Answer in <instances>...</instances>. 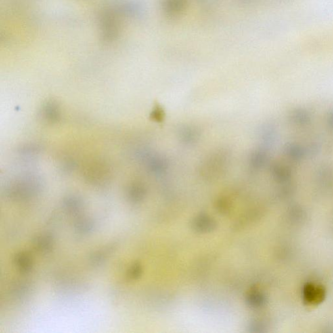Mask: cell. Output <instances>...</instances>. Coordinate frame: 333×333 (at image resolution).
<instances>
[{
	"label": "cell",
	"mask_w": 333,
	"mask_h": 333,
	"mask_svg": "<svg viewBox=\"0 0 333 333\" xmlns=\"http://www.w3.org/2000/svg\"><path fill=\"white\" fill-rule=\"evenodd\" d=\"M248 303L253 307H258L264 302V298L258 293L250 294L248 298Z\"/></svg>",
	"instance_id": "cell-6"
},
{
	"label": "cell",
	"mask_w": 333,
	"mask_h": 333,
	"mask_svg": "<svg viewBox=\"0 0 333 333\" xmlns=\"http://www.w3.org/2000/svg\"><path fill=\"white\" fill-rule=\"evenodd\" d=\"M152 118L156 122H162L165 118V113L162 108L160 106L154 108L152 112Z\"/></svg>",
	"instance_id": "cell-7"
},
{
	"label": "cell",
	"mask_w": 333,
	"mask_h": 333,
	"mask_svg": "<svg viewBox=\"0 0 333 333\" xmlns=\"http://www.w3.org/2000/svg\"><path fill=\"white\" fill-rule=\"evenodd\" d=\"M150 167L155 172H163L166 167V161L163 158H154L151 159Z\"/></svg>",
	"instance_id": "cell-5"
},
{
	"label": "cell",
	"mask_w": 333,
	"mask_h": 333,
	"mask_svg": "<svg viewBox=\"0 0 333 333\" xmlns=\"http://www.w3.org/2000/svg\"><path fill=\"white\" fill-rule=\"evenodd\" d=\"M215 222L208 216H199L195 219V229L200 232L210 231L215 228Z\"/></svg>",
	"instance_id": "cell-2"
},
{
	"label": "cell",
	"mask_w": 333,
	"mask_h": 333,
	"mask_svg": "<svg viewBox=\"0 0 333 333\" xmlns=\"http://www.w3.org/2000/svg\"><path fill=\"white\" fill-rule=\"evenodd\" d=\"M304 295L307 303L317 304L322 301L324 291L317 285L308 284L304 291Z\"/></svg>",
	"instance_id": "cell-1"
},
{
	"label": "cell",
	"mask_w": 333,
	"mask_h": 333,
	"mask_svg": "<svg viewBox=\"0 0 333 333\" xmlns=\"http://www.w3.org/2000/svg\"><path fill=\"white\" fill-rule=\"evenodd\" d=\"M266 154L262 151L256 150L252 153L250 158V164L254 168H260L266 162Z\"/></svg>",
	"instance_id": "cell-4"
},
{
	"label": "cell",
	"mask_w": 333,
	"mask_h": 333,
	"mask_svg": "<svg viewBox=\"0 0 333 333\" xmlns=\"http://www.w3.org/2000/svg\"><path fill=\"white\" fill-rule=\"evenodd\" d=\"M180 138L185 143H193L199 139V132L195 128L185 126L181 128L179 132Z\"/></svg>",
	"instance_id": "cell-3"
}]
</instances>
